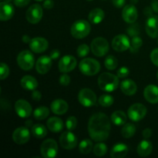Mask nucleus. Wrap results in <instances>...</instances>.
<instances>
[{
    "mask_svg": "<svg viewBox=\"0 0 158 158\" xmlns=\"http://www.w3.org/2000/svg\"><path fill=\"white\" fill-rule=\"evenodd\" d=\"M110 130V120L103 113H97L89 118L88 132L94 141L103 142L107 140Z\"/></svg>",
    "mask_w": 158,
    "mask_h": 158,
    "instance_id": "f257e3e1",
    "label": "nucleus"
},
{
    "mask_svg": "<svg viewBox=\"0 0 158 158\" xmlns=\"http://www.w3.org/2000/svg\"><path fill=\"white\" fill-rule=\"evenodd\" d=\"M98 86L105 92H114L119 86V77L110 73H103L99 77Z\"/></svg>",
    "mask_w": 158,
    "mask_h": 158,
    "instance_id": "f03ea898",
    "label": "nucleus"
},
{
    "mask_svg": "<svg viewBox=\"0 0 158 158\" xmlns=\"http://www.w3.org/2000/svg\"><path fill=\"white\" fill-rule=\"evenodd\" d=\"M91 31V26L87 21L80 19L72 25L70 29L71 35L75 39H83L87 36Z\"/></svg>",
    "mask_w": 158,
    "mask_h": 158,
    "instance_id": "7ed1b4c3",
    "label": "nucleus"
},
{
    "mask_svg": "<svg viewBox=\"0 0 158 158\" xmlns=\"http://www.w3.org/2000/svg\"><path fill=\"white\" fill-rule=\"evenodd\" d=\"M79 69L83 74L91 77L100 72V64L95 59L86 58L80 61Z\"/></svg>",
    "mask_w": 158,
    "mask_h": 158,
    "instance_id": "20e7f679",
    "label": "nucleus"
},
{
    "mask_svg": "<svg viewBox=\"0 0 158 158\" xmlns=\"http://www.w3.org/2000/svg\"><path fill=\"white\" fill-rule=\"evenodd\" d=\"M90 49L94 55H95L96 56L102 57L108 53L110 45L106 39L103 37H97L94 39L91 43Z\"/></svg>",
    "mask_w": 158,
    "mask_h": 158,
    "instance_id": "39448f33",
    "label": "nucleus"
},
{
    "mask_svg": "<svg viewBox=\"0 0 158 158\" xmlns=\"http://www.w3.org/2000/svg\"><path fill=\"white\" fill-rule=\"evenodd\" d=\"M17 64L23 70H30L35 64V58L30 51L23 50L17 56Z\"/></svg>",
    "mask_w": 158,
    "mask_h": 158,
    "instance_id": "423d86ee",
    "label": "nucleus"
},
{
    "mask_svg": "<svg viewBox=\"0 0 158 158\" xmlns=\"http://www.w3.org/2000/svg\"><path fill=\"white\" fill-rule=\"evenodd\" d=\"M40 153L44 158H53L56 157L58 153V145L53 139H47L42 143Z\"/></svg>",
    "mask_w": 158,
    "mask_h": 158,
    "instance_id": "0eeeda50",
    "label": "nucleus"
},
{
    "mask_svg": "<svg viewBox=\"0 0 158 158\" xmlns=\"http://www.w3.org/2000/svg\"><path fill=\"white\" fill-rule=\"evenodd\" d=\"M78 100L82 106L85 107H90L97 103V95L92 89L89 88L82 89L79 92Z\"/></svg>",
    "mask_w": 158,
    "mask_h": 158,
    "instance_id": "6e6552de",
    "label": "nucleus"
},
{
    "mask_svg": "<svg viewBox=\"0 0 158 158\" xmlns=\"http://www.w3.org/2000/svg\"><path fill=\"white\" fill-rule=\"evenodd\" d=\"M148 110L142 103H134L131 105L127 110V116L130 120L134 122H138L144 118Z\"/></svg>",
    "mask_w": 158,
    "mask_h": 158,
    "instance_id": "1a4fd4ad",
    "label": "nucleus"
},
{
    "mask_svg": "<svg viewBox=\"0 0 158 158\" xmlns=\"http://www.w3.org/2000/svg\"><path fill=\"white\" fill-rule=\"evenodd\" d=\"M43 15V8L39 4H33L26 11V17L27 21L31 24L40 23Z\"/></svg>",
    "mask_w": 158,
    "mask_h": 158,
    "instance_id": "9d476101",
    "label": "nucleus"
},
{
    "mask_svg": "<svg viewBox=\"0 0 158 158\" xmlns=\"http://www.w3.org/2000/svg\"><path fill=\"white\" fill-rule=\"evenodd\" d=\"M77 137L71 131H64L60 137V144L63 149L73 150L77 146Z\"/></svg>",
    "mask_w": 158,
    "mask_h": 158,
    "instance_id": "9b49d317",
    "label": "nucleus"
},
{
    "mask_svg": "<svg viewBox=\"0 0 158 158\" xmlns=\"http://www.w3.org/2000/svg\"><path fill=\"white\" fill-rule=\"evenodd\" d=\"M131 41L127 35L119 34L116 35L112 41V47L117 52H124L130 49Z\"/></svg>",
    "mask_w": 158,
    "mask_h": 158,
    "instance_id": "f8f14e48",
    "label": "nucleus"
},
{
    "mask_svg": "<svg viewBox=\"0 0 158 158\" xmlns=\"http://www.w3.org/2000/svg\"><path fill=\"white\" fill-rule=\"evenodd\" d=\"M77 65V59L71 55H66L62 57L59 62V69L63 73L71 72L76 68Z\"/></svg>",
    "mask_w": 158,
    "mask_h": 158,
    "instance_id": "ddd939ff",
    "label": "nucleus"
},
{
    "mask_svg": "<svg viewBox=\"0 0 158 158\" xmlns=\"http://www.w3.org/2000/svg\"><path fill=\"white\" fill-rule=\"evenodd\" d=\"M30 139V132L27 127H20L12 134V140L17 144H25Z\"/></svg>",
    "mask_w": 158,
    "mask_h": 158,
    "instance_id": "4468645a",
    "label": "nucleus"
},
{
    "mask_svg": "<svg viewBox=\"0 0 158 158\" xmlns=\"http://www.w3.org/2000/svg\"><path fill=\"white\" fill-rule=\"evenodd\" d=\"M15 110L21 118H27L32 114V106L26 100H19L15 103Z\"/></svg>",
    "mask_w": 158,
    "mask_h": 158,
    "instance_id": "2eb2a0df",
    "label": "nucleus"
},
{
    "mask_svg": "<svg viewBox=\"0 0 158 158\" xmlns=\"http://www.w3.org/2000/svg\"><path fill=\"white\" fill-rule=\"evenodd\" d=\"M137 17H138V12L134 5H127L123 7L122 11V18L127 23L133 24L137 21Z\"/></svg>",
    "mask_w": 158,
    "mask_h": 158,
    "instance_id": "dca6fc26",
    "label": "nucleus"
},
{
    "mask_svg": "<svg viewBox=\"0 0 158 158\" xmlns=\"http://www.w3.org/2000/svg\"><path fill=\"white\" fill-rule=\"evenodd\" d=\"M29 44L31 50L35 53H41L45 52L49 46L48 41L43 37H35L32 39Z\"/></svg>",
    "mask_w": 158,
    "mask_h": 158,
    "instance_id": "f3484780",
    "label": "nucleus"
},
{
    "mask_svg": "<svg viewBox=\"0 0 158 158\" xmlns=\"http://www.w3.org/2000/svg\"><path fill=\"white\" fill-rule=\"evenodd\" d=\"M146 32L151 38L155 39L158 37V16L151 15L148 18L145 25Z\"/></svg>",
    "mask_w": 158,
    "mask_h": 158,
    "instance_id": "a211bd4d",
    "label": "nucleus"
},
{
    "mask_svg": "<svg viewBox=\"0 0 158 158\" xmlns=\"http://www.w3.org/2000/svg\"><path fill=\"white\" fill-rule=\"evenodd\" d=\"M52 59L50 56H43L37 60L35 63V69L40 74H46L50 70L52 66Z\"/></svg>",
    "mask_w": 158,
    "mask_h": 158,
    "instance_id": "6ab92c4d",
    "label": "nucleus"
},
{
    "mask_svg": "<svg viewBox=\"0 0 158 158\" xmlns=\"http://www.w3.org/2000/svg\"><path fill=\"white\" fill-rule=\"evenodd\" d=\"M14 7L10 2H1L0 3V20L8 21L14 15Z\"/></svg>",
    "mask_w": 158,
    "mask_h": 158,
    "instance_id": "aec40b11",
    "label": "nucleus"
},
{
    "mask_svg": "<svg viewBox=\"0 0 158 158\" xmlns=\"http://www.w3.org/2000/svg\"><path fill=\"white\" fill-rule=\"evenodd\" d=\"M50 109L54 114L63 115L68 111L69 105L65 100H62V99H57L52 102L50 105Z\"/></svg>",
    "mask_w": 158,
    "mask_h": 158,
    "instance_id": "412c9836",
    "label": "nucleus"
},
{
    "mask_svg": "<svg viewBox=\"0 0 158 158\" xmlns=\"http://www.w3.org/2000/svg\"><path fill=\"white\" fill-rule=\"evenodd\" d=\"M145 100L150 103L155 104L158 103V86L155 85H148L143 91Z\"/></svg>",
    "mask_w": 158,
    "mask_h": 158,
    "instance_id": "4be33fe9",
    "label": "nucleus"
},
{
    "mask_svg": "<svg viewBox=\"0 0 158 158\" xmlns=\"http://www.w3.org/2000/svg\"><path fill=\"white\" fill-rule=\"evenodd\" d=\"M120 89L122 93L127 96H133L137 93V86L134 81L131 79H126L120 83Z\"/></svg>",
    "mask_w": 158,
    "mask_h": 158,
    "instance_id": "5701e85b",
    "label": "nucleus"
},
{
    "mask_svg": "<svg viewBox=\"0 0 158 158\" xmlns=\"http://www.w3.org/2000/svg\"><path fill=\"white\" fill-rule=\"evenodd\" d=\"M128 151L129 148L125 143H116L110 151V157L112 158H123L128 154Z\"/></svg>",
    "mask_w": 158,
    "mask_h": 158,
    "instance_id": "b1692460",
    "label": "nucleus"
},
{
    "mask_svg": "<svg viewBox=\"0 0 158 158\" xmlns=\"http://www.w3.org/2000/svg\"><path fill=\"white\" fill-rule=\"evenodd\" d=\"M21 86L26 90L29 91H33L34 89H36L38 87V81L35 77H32V76L26 75L22 78L21 82Z\"/></svg>",
    "mask_w": 158,
    "mask_h": 158,
    "instance_id": "393cba45",
    "label": "nucleus"
},
{
    "mask_svg": "<svg viewBox=\"0 0 158 158\" xmlns=\"http://www.w3.org/2000/svg\"><path fill=\"white\" fill-rule=\"evenodd\" d=\"M152 143L148 140H143L140 141L137 146V154L141 157H146L149 156L152 152Z\"/></svg>",
    "mask_w": 158,
    "mask_h": 158,
    "instance_id": "a878e982",
    "label": "nucleus"
},
{
    "mask_svg": "<svg viewBox=\"0 0 158 158\" xmlns=\"http://www.w3.org/2000/svg\"><path fill=\"white\" fill-rule=\"evenodd\" d=\"M46 125H47L48 129L53 133H60L63 129V120L56 117H50L47 120Z\"/></svg>",
    "mask_w": 158,
    "mask_h": 158,
    "instance_id": "bb28decb",
    "label": "nucleus"
},
{
    "mask_svg": "<svg viewBox=\"0 0 158 158\" xmlns=\"http://www.w3.org/2000/svg\"><path fill=\"white\" fill-rule=\"evenodd\" d=\"M105 18V13L103 10L100 8H96L92 9L89 13V22L93 24H100Z\"/></svg>",
    "mask_w": 158,
    "mask_h": 158,
    "instance_id": "cd10ccee",
    "label": "nucleus"
},
{
    "mask_svg": "<svg viewBox=\"0 0 158 158\" xmlns=\"http://www.w3.org/2000/svg\"><path fill=\"white\" fill-rule=\"evenodd\" d=\"M127 117L122 110H116L111 115V122L116 126H123L127 123Z\"/></svg>",
    "mask_w": 158,
    "mask_h": 158,
    "instance_id": "c85d7f7f",
    "label": "nucleus"
},
{
    "mask_svg": "<svg viewBox=\"0 0 158 158\" xmlns=\"http://www.w3.org/2000/svg\"><path fill=\"white\" fill-rule=\"evenodd\" d=\"M31 132L34 137L38 139H43L47 135V129L44 125L41 123L34 124L31 127Z\"/></svg>",
    "mask_w": 158,
    "mask_h": 158,
    "instance_id": "c756f323",
    "label": "nucleus"
},
{
    "mask_svg": "<svg viewBox=\"0 0 158 158\" xmlns=\"http://www.w3.org/2000/svg\"><path fill=\"white\" fill-rule=\"evenodd\" d=\"M94 149L93 141L90 139H83L79 144V151L83 154H88Z\"/></svg>",
    "mask_w": 158,
    "mask_h": 158,
    "instance_id": "7c9ffc66",
    "label": "nucleus"
},
{
    "mask_svg": "<svg viewBox=\"0 0 158 158\" xmlns=\"http://www.w3.org/2000/svg\"><path fill=\"white\" fill-rule=\"evenodd\" d=\"M136 131L137 129L134 124L131 123H125L121 129V135L125 138H131L135 134Z\"/></svg>",
    "mask_w": 158,
    "mask_h": 158,
    "instance_id": "2f4dec72",
    "label": "nucleus"
},
{
    "mask_svg": "<svg viewBox=\"0 0 158 158\" xmlns=\"http://www.w3.org/2000/svg\"><path fill=\"white\" fill-rule=\"evenodd\" d=\"M49 115V109L46 106H39L34 110L33 116L35 119L39 120H44L47 118L48 116Z\"/></svg>",
    "mask_w": 158,
    "mask_h": 158,
    "instance_id": "473e14b6",
    "label": "nucleus"
},
{
    "mask_svg": "<svg viewBox=\"0 0 158 158\" xmlns=\"http://www.w3.org/2000/svg\"><path fill=\"white\" fill-rule=\"evenodd\" d=\"M94 154L97 157H103L105 154L107 153L108 148L105 143H102V142H99L97 143L95 146H94Z\"/></svg>",
    "mask_w": 158,
    "mask_h": 158,
    "instance_id": "72a5a7b5",
    "label": "nucleus"
},
{
    "mask_svg": "<svg viewBox=\"0 0 158 158\" xmlns=\"http://www.w3.org/2000/svg\"><path fill=\"white\" fill-rule=\"evenodd\" d=\"M105 67L109 70H114V69H117V66H118V60L115 56L112 55H110L105 59L104 61Z\"/></svg>",
    "mask_w": 158,
    "mask_h": 158,
    "instance_id": "f704fd0d",
    "label": "nucleus"
},
{
    "mask_svg": "<svg viewBox=\"0 0 158 158\" xmlns=\"http://www.w3.org/2000/svg\"><path fill=\"white\" fill-rule=\"evenodd\" d=\"M143 45V40L138 35L135 37H133L132 40L131 42V46H130V50L132 53H136L138 52L139 49Z\"/></svg>",
    "mask_w": 158,
    "mask_h": 158,
    "instance_id": "c9c22d12",
    "label": "nucleus"
},
{
    "mask_svg": "<svg viewBox=\"0 0 158 158\" xmlns=\"http://www.w3.org/2000/svg\"><path fill=\"white\" fill-rule=\"evenodd\" d=\"M114 99L112 96L108 94H103L99 98V104L103 107H109L114 104Z\"/></svg>",
    "mask_w": 158,
    "mask_h": 158,
    "instance_id": "e433bc0d",
    "label": "nucleus"
},
{
    "mask_svg": "<svg viewBox=\"0 0 158 158\" xmlns=\"http://www.w3.org/2000/svg\"><path fill=\"white\" fill-rule=\"evenodd\" d=\"M77 117L71 116L66 119V127L68 131H73L77 128Z\"/></svg>",
    "mask_w": 158,
    "mask_h": 158,
    "instance_id": "4c0bfd02",
    "label": "nucleus"
},
{
    "mask_svg": "<svg viewBox=\"0 0 158 158\" xmlns=\"http://www.w3.org/2000/svg\"><path fill=\"white\" fill-rule=\"evenodd\" d=\"M127 33L129 36L131 37H135L137 36L140 33V27H139L138 24H134L131 25V26L127 28Z\"/></svg>",
    "mask_w": 158,
    "mask_h": 158,
    "instance_id": "58836bf2",
    "label": "nucleus"
},
{
    "mask_svg": "<svg viewBox=\"0 0 158 158\" xmlns=\"http://www.w3.org/2000/svg\"><path fill=\"white\" fill-rule=\"evenodd\" d=\"M89 47L86 44H81L77 48V55L79 57H85L89 54Z\"/></svg>",
    "mask_w": 158,
    "mask_h": 158,
    "instance_id": "ea45409f",
    "label": "nucleus"
},
{
    "mask_svg": "<svg viewBox=\"0 0 158 158\" xmlns=\"http://www.w3.org/2000/svg\"><path fill=\"white\" fill-rule=\"evenodd\" d=\"M9 74V68L7 64L2 63L0 64V79L2 80H6Z\"/></svg>",
    "mask_w": 158,
    "mask_h": 158,
    "instance_id": "a19ab883",
    "label": "nucleus"
},
{
    "mask_svg": "<svg viewBox=\"0 0 158 158\" xmlns=\"http://www.w3.org/2000/svg\"><path fill=\"white\" fill-rule=\"evenodd\" d=\"M129 75H130V69H128L127 67H126V66L120 67L117 72V76L119 77V78H121V79L127 78Z\"/></svg>",
    "mask_w": 158,
    "mask_h": 158,
    "instance_id": "79ce46f5",
    "label": "nucleus"
},
{
    "mask_svg": "<svg viewBox=\"0 0 158 158\" xmlns=\"http://www.w3.org/2000/svg\"><path fill=\"white\" fill-rule=\"evenodd\" d=\"M70 83V77L66 73H63L60 77V83L62 86H68Z\"/></svg>",
    "mask_w": 158,
    "mask_h": 158,
    "instance_id": "37998d69",
    "label": "nucleus"
},
{
    "mask_svg": "<svg viewBox=\"0 0 158 158\" xmlns=\"http://www.w3.org/2000/svg\"><path fill=\"white\" fill-rule=\"evenodd\" d=\"M151 62L154 63L155 66H158V48L154 49L151 53Z\"/></svg>",
    "mask_w": 158,
    "mask_h": 158,
    "instance_id": "c03bdc74",
    "label": "nucleus"
},
{
    "mask_svg": "<svg viewBox=\"0 0 158 158\" xmlns=\"http://www.w3.org/2000/svg\"><path fill=\"white\" fill-rule=\"evenodd\" d=\"M29 2H30V0H14V4L17 7H25V6H28Z\"/></svg>",
    "mask_w": 158,
    "mask_h": 158,
    "instance_id": "a18cd8bd",
    "label": "nucleus"
},
{
    "mask_svg": "<svg viewBox=\"0 0 158 158\" xmlns=\"http://www.w3.org/2000/svg\"><path fill=\"white\" fill-rule=\"evenodd\" d=\"M42 98V94L41 93L39 90L36 89H34L32 93V99L35 101H40Z\"/></svg>",
    "mask_w": 158,
    "mask_h": 158,
    "instance_id": "49530a36",
    "label": "nucleus"
},
{
    "mask_svg": "<svg viewBox=\"0 0 158 158\" xmlns=\"http://www.w3.org/2000/svg\"><path fill=\"white\" fill-rule=\"evenodd\" d=\"M43 7L46 9H51L54 7V2L52 0H45L43 2Z\"/></svg>",
    "mask_w": 158,
    "mask_h": 158,
    "instance_id": "de8ad7c7",
    "label": "nucleus"
},
{
    "mask_svg": "<svg viewBox=\"0 0 158 158\" xmlns=\"http://www.w3.org/2000/svg\"><path fill=\"white\" fill-rule=\"evenodd\" d=\"M142 135H143V138L144 139H148L151 137L152 135V130L151 128H146L142 132Z\"/></svg>",
    "mask_w": 158,
    "mask_h": 158,
    "instance_id": "09e8293b",
    "label": "nucleus"
},
{
    "mask_svg": "<svg viewBox=\"0 0 158 158\" xmlns=\"http://www.w3.org/2000/svg\"><path fill=\"white\" fill-rule=\"evenodd\" d=\"M60 51L57 50V49H53V50L51 51L50 54H49V56L50 58L52 59V60H56L60 57Z\"/></svg>",
    "mask_w": 158,
    "mask_h": 158,
    "instance_id": "8fccbe9b",
    "label": "nucleus"
},
{
    "mask_svg": "<svg viewBox=\"0 0 158 158\" xmlns=\"http://www.w3.org/2000/svg\"><path fill=\"white\" fill-rule=\"evenodd\" d=\"M113 4L117 8H122L125 5L126 0H112Z\"/></svg>",
    "mask_w": 158,
    "mask_h": 158,
    "instance_id": "3c124183",
    "label": "nucleus"
},
{
    "mask_svg": "<svg viewBox=\"0 0 158 158\" xmlns=\"http://www.w3.org/2000/svg\"><path fill=\"white\" fill-rule=\"evenodd\" d=\"M151 8L154 10V12L158 13V0H154L151 4Z\"/></svg>",
    "mask_w": 158,
    "mask_h": 158,
    "instance_id": "603ef678",
    "label": "nucleus"
},
{
    "mask_svg": "<svg viewBox=\"0 0 158 158\" xmlns=\"http://www.w3.org/2000/svg\"><path fill=\"white\" fill-rule=\"evenodd\" d=\"M153 12H154V10H153L151 7H147L144 10V13L147 16H151V15H152Z\"/></svg>",
    "mask_w": 158,
    "mask_h": 158,
    "instance_id": "864d4df0",
    "label": "nucleus"
},
{
    "mask_svg": "<svg viewBox=\"0 0 158 158\" xmlns=\"http://www.w3.org/2000/svg\"><path fill=\"white\" fill-rule=\"evenodd\" d=\"M22 40H23V42L24 43H29L32 39H31L28 35H24L23 36V38H22Z\"/></svg>",
    "mask_w": 158,
    "mask_h": 158,
    "instance_id": "5fc2aeb1",
    "label": "nucleus"
},
{
    "mask_svg": "<svg viewBox=\"0 0 158 158\" xmlns=\"http://www.w3.org/2000/svg\"><path fill=\"white\" fill-rule=\"evenodd\" d=\"M32 126H33V125H32V120H27V121L26 122V127H32Z\"/></svg>",
    "mask_w": 158,
    "mask_h": 158,
    "instance_id": "6e6d98bb",
    "label": "nucleus"
},
{
    "mask_svg": "<svg viewBox=\"0 0 158 158\" xmlns=\"http://www.w3.org/2000/svg\"><path fill=\"white\" fill-rule=\"evenodd\" d=\"M131 4L135 5L138 2V0H131Z\"/></svg>",
    "mask_w": 158,
    "mask_h": 158,
    "instance_id": "4d7b16f0",
    "label": "nucleus"
},
{
    "mask_svg": "<svg viewBox=\"0 0 158 158\" xmlns=\"http://www.w3.org/2000/svg\"><path fill=\"white\" fill-rule=\"evenodd\" d=\"M5 2H11L12 1V0H4Z\"/></svg>",
    "mask_w": 158,
    "mask_h": 158,
    "instance_id": "13d9d810",
    "label": "nucleus"
},
{
    "mask_svg": "<svg viewBox=\"0 0 158 158\" xmlns=\"http://www.w3.org/2000/svg\"><path fill=\"white\" fill-rule=\"evenodd\" d=\"M35 1H37V2H41V1H43V0H35Z\"/></svg>",
    "mask_w": 158,
    "mask_h": 158,
    "instance_id": "bf43d9fd",
    "label": "nucleus"
},
{
    "mask_svg": "<svg viewBox=\"0 0 158 158\" xmlns=\"http://www.w3.org/2000/svg\"><path fill=\"white\" fill-rule=\"evenodd\" d=\"M157 80H158V72H157Z\"/></svg>",
    "mask_w": 158,
    "mask_h": 158,
    "instance_id": "052dcab7",
    "label": "nucleus"
},
{
    "mask_svg": "<svg viewBox=\"0 0 158 158\" xmlns=\"http://www.w3.org/2000/svg\"><path fill=\"white\" fill-rule=\"evenodd\" d=\"M87 1H93V0H87Z\"/></svg>",
    "mask_w": 158,
    "mask_h": 158,
    "instance_id": "680f3d73",
    "label": "nucleus"
},
{
    "mask_svg": "<svg viewBox=\"0 0 158 158\" xmlns=\"http://www.w3.org/2000/svg\"><path fill=\"white\" fill-rule=\"evenodd\" d=\"M153 1H154V0H153Z\"/></svg>",
    "mask_w": 158,
    "mask_h": 158,
    "instance_id": "e2e57ef3",
    "label": "nucleus"
}]
</instances>
